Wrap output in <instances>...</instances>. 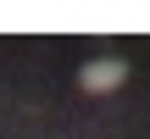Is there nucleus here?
I'll list each match as a JSON object with an SVG mask.
<instances>
[{
  "label": "nucleus",
  "mask_w": 150,
  "mask_h": 139,
  "mask_svg": "<svg viewBox=\"0 0 150 139\" xmlns=\"http://www.w3.org/2000/svg\"><path fill=\"white\" fill-rule=\"evenodd\" d=\"M122 78H128V67H122V61H89V67L78 72V84H83L89 95H106V89H117Z\"/></svg>",
  "instance_id": "nucleus-1"
}]
</instances>
